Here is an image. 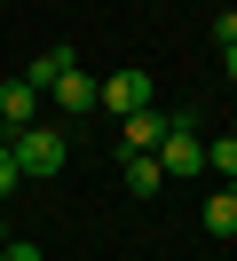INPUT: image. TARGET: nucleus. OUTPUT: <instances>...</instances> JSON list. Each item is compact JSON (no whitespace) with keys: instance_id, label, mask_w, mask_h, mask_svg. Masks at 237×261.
I'll list each match as a JSON object with an SVG mask.
<instances>
[{"instance_id":"1","label":"nucleus","mask_w":237,"mask_h":261,"mask_svg":"<svg viewBox=\"0 0 237 261\" xmlns=\"http://www.w3.org/2000/svg\"><path fill=\"white\" fill-rule=\"evenodd\" d=\"M8 159H16V174L47 182V174H63V159H71V143H63V127H47V119H32V127H16Z\"/></svg>"},{"instance_id":"2","label":"nucleus","mask_w":237,"mask_h":261,"mask_svg":"<svg viewBox=\"0 0 237 261\" xmlns=\"http://www.w3.org/2000/svg\"><path fill=\"white\" fill-rule=\"evenodd\" d=\"M166 119H174V127H166V143L150 150V159H158V174H166V182H190V174H205V143H198V119H190V111H166Z\"/></svg>"},{"instance_id":"3","label":"nucleus","mask_w":237,"mask_h":261,"mask_svg":"<svg viewBox=\"0 0 237 261\" xmlns=\"http://www.w3.org/2000/svg\"><path fill=\"white\" fill-rule=\"evenodd\" d=\"M103 87V111H119V119H135V111H150V71H111V80H95Z\"/></svg>"},{"instance_id":"4","label":"nucleus","mask_w":237,"mask_h":261,"mask_svg":"<svg viewBox=\"0 0 237 261\" xmlns=\"http://www.w3.org/2000/svg\"><path fill=\"white\" fill-rule=\"evenodd\" d=\"M166 127H174L166 111H135V119H119V150H126V159H135V150H158V143H166Z\"/></svg>"},{"instance_id":"5","label":"nucleus","mask_w":237,"mask_h":261,"mask_svg":"<svg viewBox=\"0 0 237 261\" xmlns=\"http://www.w3.org/2000/svg\"><path fill=\"white\" fill-rule=\"evenodd\" d=\"M47 95H56V111H71V119H87V111H95V95H103V87H95L87 71H63V80L47 87Z\"/></svg>"},{"instance_id":"6","label":"nucleus","mask_w":237,"mask_h":261,"mask_svg":"<svg viewBox=\"0 0 237 261\" xmlns=\"http://www.w3.org/2000/svg\"><path fill=\"white\" fill-rule=\"evenodd\" d=\"M0 119H8V127H32V119H40V87L32 80H0Z\"/></svg>"},{"instance_id":"7","label":"nucleus","mask_w":237,"mask_h":261,"mask_svg":"<svg viewBox=\"0 0 237 261\" xmlns=\"http://www.w3.org/2000/svg\"><path fill=\"white\" fill-rule=\"evenodd\" d=\"M205 238H237V190H229V182L205 198Z\"/></svg>"},{"instance_id":"8","label":"nucleus","mask_w":237,"mask_h":261,"mask_svg":"<svg viewBox=\"0 0 237 261\" xmlns=\"http://www.w3.org/2000/svg\"><path fill=\"white\" fill-rule=\"evenodd\" d=\"M126 190H135V198H158V190H166V174H158L150 150H135V159H126Z\"/></svg>"},{"instance_id":"9","label":"nucleus","mask_w":237,"mask_h":261,"mask_svg":"<svg viewBox=\"0 0 237 261\" xmlns=\"http://www.w3.org/2000/svg\"><path fill=\"white\" fill-rule=\"evenodd\" d=\"M63 71H79V56H71V48H47V56H40V64H32V71H24V80H32V87H40V95H47V87H56V80H63Z\"/></svg>"},{"instance_id":"10","label":"nucleus","mask_w":237,"mask_h":261,"mask_svg":"<svg viewBox=\"0 0 237 261\" xmlns=\"http://www.w3.org/2000/svg\"><path fill=\"white\" fill-rule=\"evenodd\" d=\"M205 159H214V174L237 190V135H214V143H205Z\"/></svg>"},{"instance_id":"11","label":"nucleus","mask_w":237,"mask_h":261,"mask_svg":"<svg viewBox=\"0 0 237 261\" xmlns=\"http://www.w3.org/2000/svg\"><path fill=\"white\" fill-rule=\"evenodd\" d=\"M0 261H47V253H40L32 238H8V245H0Z\"/></svg>"},{"instance_id":"12","label":"nucleus","mask_w":237,"mask_h":261,"mask_svg":"<svg viewBox=\"0 0 237 261\" xmlns=\"http://www.w3.org/2000/svg\"><path fill=\"white\" fill-rule=\"evenodd\" d=\"M16 182H24V174H16V159H8V143H0V198H16Z\"/></svg>"},{"instance_id":"13","label":"nucleus","mask_w":237,"mask_h":261,"mask_svg":"<svg viewBox=\"0 0 237 261\" xmlns=\"http://www.w3.org/2000/svg\"><path fill=\"white\" fill-rule=\"evenodd\" d=\"M214 40H221V48H237V8H221V16H214Z\"/></svg>"},{"instance_id":"14","label":"nucleus","mask_w":237,"mask_h":261,"mask_svg":"<svg viewBox=\"0 0 237 261\" xmlns=\"http://www.w3.org/2000/svg\"><path fill=\"white\" fill-rule=\"evenodd\" d=\"M221 64H229V80H237V48H221Z\"/></svg>"},{"instance_id":"15","label":"nucleus","mask_w":237,"mask_h":261,"mask_svg":"<svg viewBox=\"0 0 237 261\" xmlns=\"http://www.w3.org/2000/svg\"><path fill=\"white\" fill-rule=\"evenodd\" d=\"M0 245H8V222H0Z\"/></svg>"}]
</instances>
